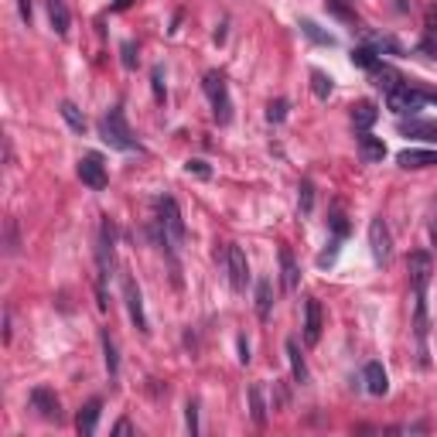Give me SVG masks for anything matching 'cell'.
Instances as JSON below:
<instances>
[{
	"label": "cell",
	"mask_w": 437,
	"mask_h": 437,
	"mask_svg": "<svg viewBox=\"0 0 437 437\" xmlns=\"http://www.w3.org/2000/svg\"><path fill=\"white\" fill-rule=\"evenodd\" d=\"M352 65H359L366 72H376L383 62H379V55H376L373 48H352Z\"/></svg>",
	"instance_id": "obj_22"
},
{
	"label": "cell",
	"mask_w": 437,
	"mask_h": 437,
	"mask_svg": "<svg viewBox=\"0 0 437 437\" xmlns=\"http://www.w3.org/2000/svg\"><path fill=\"white\" fill-rule=\"evenodd\" d=\"M281 283H283V291H287V294H294L297 283H301V270H297L291 250H281Z\"/></svg>",
	"instance_id": "obj_18"
},
{
	"label": "cell",
	"mask_w": 437,
	"mask_h": 437,
	"mask_svg": "<svg viewBox=\"0 0 437 437\" xmlns=\"http://www.w3.org/2000/svg\"><path fill=\"white\" fill-rule=\"evenodd\" d=\"M250 413L253 421L263 427L266 423V403H263V386H250Z\"/></svg>",
	"instance_id": "obj_25"
},
{
	"label": "cell",
	"mask_w": 437,
	"mask_h": 437,
	"mask_svg": "<svg viewBox=\"0 0 437 437\" xmlns=\"http://www.w3.org/2000/svg\"><path fill=\"white\" fill-rule=\"evenodd\" d=\"M226 270H229V283H233V291H246V283H250V263H246V253L239 250L236 243L226 246Z\"/></svg>",
	"instance_id": "obj_8"
},
{
	"label": "cell",
	"mask_w": 437,
	"mask_h": 437,
	"mask_svg": "<svg viewBox=\"0 0 437 437\" xmlns=\"http://www.w3.org/2000/svg\"><path fill=\"white\" fill-rule=\"evenodd\" d=\"M188 174H199V178H209V164L205 161H188Z\"/></svg>",
	"instance_id": "obj_37"
},
{
	"label": "cell",
	"mask_w": 437,
	"mask_h": 437,
	"mask_svg": "<svg viewBox=\"0 0 437 437\" xmlns=\"http://www.w3.org/2000/svg\"><path fill=\"white\" fill-rule=\"evenodd\" d=\"M48 7V21H51V31L65 38L69 34V24H72V14H69V7H65V0H45Z\"/></svg>",
	"instance_id": "obj_15"
},
{
	"label": "cell",
	"mask_w": 437,
	"mask_h": 437,
	"mask_svg": "<svg viewBox=\"0 0 437 437\" xmlns=\"http://www.w3.org/2000/svg\"><path fill=\"white\" fill-rule=\"evenodd\" d=\"M311 89L318 99H328L331 96V76H325L321 69H311Z\"/></svg>",
	"instance_id": "obj_28"
},
{
	"label": "cell",
	"mask_w": 437,
	"mask_h": 437,
	"mask_svg": "<svg viewBox=\"0 0 437 437\" xmlns=\"http://www.w3.org/2000/svg\"><path fill=\"white\" fill-rule=\"evenodd\" d=\"M396 130L403 137H417V141H427V144H437V124L434 120H421V116H400L396 120Z\"/></svg>",
	"instance_id": "obj_10"
},
{
	"label": "cell",
	"mask_w": 437,
	"mask_h": 437,
	"mask_svg": "<svg viewBox=\"0 0 437 437\" xmlns=\"http://www.w3.org/2000/svg\"><path fill=\"white\" fill-rule=\"evenodd\" d=\"M99 137H103V144H109L113 151H124V154H130V151H141V144H137V137H134V130L126 126L124 120V109L113 106L99 120Z\"/></svg>",
	"instance_id": "obj_1"
},
{
	"label": "cell",
	"mask_w": 437,
	"mask_h": 437,
	"mask_svg": "<svg viewBox=\"0 0 437 437\" xmlns=\"http://www.w3.org/2000/svg\"><path fill=\"white\" fill-rule=\"evenodd\" d=\"M59 113H62L65 124L72 126L76 134H86V116H82V113H79V109L72 106V103H62V106H59Z\"/></svg>",
	"instance_id": "obj_26"
},
{
	"label": "cell",
	"mask_w": 437,
	"mask_h": 437,
	"mask_svg": "<svg viewBox=\"0 0 437 437\" xmlns=\"http://www.w3.org/2000/svg\"><path fill=\"white\" fill-rule=\"evenodd\" d=\"M99 410H103V400H89V403L79 410L76 427L82 437H93L96 434V423H99Z\"/></svg>",
	"instance_id": "obj_17"
},
{
	"label": "cell",
	"mask_w": 437,
	"mask_h": 437,
	"mask_svg": "<svg viewBox=\"0 0 437 437\" xmlns=\"http://www.w3.org/2000/svg\"><path fill=\"white\" fill-rule=\"evenodd\" d=\"M17 14L24 24H31V0H17Z\"/></svg>",
	"instance_id": "obj_39"
},
{
	"label": "cell",
	"mask_w": 437,
	"mask_h": 437,
	"mask_svg": "<svg viewBox=\"0 0 437 437\" xmlns=\"http://www.w3.org/2000/svg\"><path fill=\"white\" fill-rule=\"evenodd\" d=\"M283 116H287V99H273V103L266 106V120H270V124H283Z\"/></svg>",
	"instance_id": "obj_32"
},
{
	"label": "cell",
	"mask_w": 437,
	"mask_h": 437,
	"mask_svg": "<svg viewBox=\"0 0 437 437\" xmlns=\"http://www.w3.org/2000/svg\"><path fill=\"white\" fill-rule=\"evenodd\" d=\"M124 301H126V311H130L134 328H137L141 335H147L151 328H147V314H144V294H141V287H137L134 277H124Z\"/></svg>",
	"instance_id": "obj_9"
},
{
	"label": "cell",
	"mask_w": 437,
	"mask_h": 437,
	"mask_svg": "<svg viewBox=\"0 0 437 437\" xmlns=\"http://www.w3.org/2000/svg\"><path fill=\"white\" fill-rule=\"evenodd\" d=\"M31 406L45 417V421H62V403H59V396L48 390V386H34L31 390Z\"/></svg>",
	"instance_id": "obj_11"
},
{
	"label": "cell",
	"mask_w": 437,
	"mask_h": 437,
	"mask_svg": "<svg viewBox=\"0 0 437 437\" xmlns=\"http://www.w3.org/2000/svg\"><path fill=\"white\" fill-rule=\"evenodd\" d=\"M287 359H291V373H294V383H308V366H304V359H301V348H297V342L291 338L287 342Z\"/></svg>",
	"instance_id": "obj_21"
},
{
	"label": "cell",
	"mask_w": 437,
	"mask_h": 437,
	"mask_svg": "<svg viewBox=\"0 0 437 437\" xmlns=\"http://www.w3.org/2000/svg\"><path fill=\"white\" fill-rule=\"evenodd\" d=\"M331 229H335V236H348V222H345V212L342 205H331Z\"/></svg>",
	"instance_id": "obj_31"
},
{
	"label": "cell",
	"mask_w": 437,
	"mask_h": 437,
	"mask_svg": "<svg viewBox=\"0 0 437 437\" xmlns=\"http://www.w3.org/2000/svg\"><path fill=\"white\" fill-rule=\"evenodd\" d=\"M369 250H373V260L379 266H386L393 260V236H390V226L383 218L369 222Z\"/></svg>",
	"instance_id": "obj_7"
},
{
	"label": "cell",
	"mask_w": 437,
	"mask_h": 437,
	"mask_svg": "<svg viewBox=\"0 0 437 437\" xmlns=\"http://www.w3.org/2000/svg\"><path fill=\"white\" fill-rule=\"evenodd\" d=\"M359 154L366 164H379L383 157H386V144H383V137H373L369 130H362L359 134Z\"/></svg>",
	"instance_id": "obj_14"
},
{
	"label": "cell",
	"mask_w": 437,
	"mask_h": 437,
	"mask_svg": "<svg viewBox=\"0 0 437 437\" xmlns=\"http://www.w3.org/2000/svg\"><path fill=\"white\" fill-rule=\"evenodd\" d=\"M297 205H301V216H311V209H314V185H311V178H304V181H301Z\"/></svg>",
	"instance_id": "obj_29"
},
{
	"label": "cell",
	"mask_w": 437,
	"mask_h": 437,
	"mask_svg": "<svg viewBox=\"0 0 437 437\" xmlns=\"http://www.w3.org/2000/svg\"><path fill=\"white\" fill-rule=\"evenodd\" d=\"M328 11H331V14H338V17H342V21H356V17L348 14V11H345V7H342V4H338V0H328Z\"/></svg>",
	"instance_id": "obj_38"
},
{
	"label": "cell",
	"mask_w": 437,
	"mask_h": 437,
	"mask_svg": "<svg viewBox=\"0 0 437 437\" xmlns=\"http://www.w3.org/2000/svg\"><path fill=\"white\" fill-rule=\"evenodd\" d=\"M157 222L164 229V243H168L171 256H178L181 243H185V218H181V209H178V202H174L171 195H161L157 199Z\"/></svg>",
	"instance_id": "obj_2"
},
{
	"label": "cell",
	"mask_w": 437,
	"mask_h": 437,
	"mask_svg": "<svg viewBox=\"0 0 437 437\" xmlns=\"http://www.w3.org/2000/svg\"><path fill=\"white\" fill-rule=\"evenodd\" d=\"M362 379H366V390L373 393V396H383V393L390 390V376L383 369V362H369L366 373H362Z\"/></svg>",
	"instance_id": "obj_16"
},
{
	"label": "cell",
	"mask_w": 437,
	"mask_h": 437,
	"mask_svg": "<svg viewBox=\"0 0 437 437\" xmlns=\"http://www.w3.org/2000/svg\"><path fill=\"white\" fill-rule=\"evenodd\" d=\"M239 362H243V366L250 362V342H246V338H239Z\"/></svg>",
	"instance_id": "obj_40"
},
{
	"label": "cell",
	"mask_w": 437,
	"mask_h": 437,
	"mask_svg": "<svg viewBox=\"0 0 437 437\" xmlns=\"http://www.w3.org/2000/svg\"><path fill=\"white\" fill-rule=\"evenodd\" d=\"M423 59H437V11H427V24H423V41H421Z\"/></svg>",
	"instance_id": "obj_19"
},
{
	"label": "cell",
	"mask_w": 437,
	"mask_h": 437,
	"mask_svg": "<svg viewBox=\"0 0 437 437\" xmlns=\"http://www.w3.org/2000/svg\"><path fill=\"white\" fill-rule=\"evenodd\" d=\"M124 69H137V48H134V41H124Z\"/></svg>",
	"instance_id": "obj_34"
},
{
	"label": "cell",
	"mask_w": 437,
	"mask_h": 437,
	"mask_svg": "<svg viewBox=\"0 0 437 437\" xmlns=\"http://www.w3.org/2000/svg\"><path fill=\"white\" fill-rule=\"evenodd\" d=\"M113 434H134V423H130V421H120L116 427H113Z\"/></svg>",
	"instance_id": "obj_41"
},
{
	"label": "cell",
	"mask_w": 437,
	"mask_h": 437,
	"mask_svg": "<svg viewBox=\"0 0 437 437\" xmlns=\"http://www.w3.org/2000/svg\"><path fill=\"white\" fill-rule=\"evenodd\" d=\"M376 116H379V109H376L373 103H366V99L352 106V124L359 126V130H369V126L376 124Z\"/></svg>",
	"instance_id": "obj_20"
},
{
	"label": "cell",
	"mask_w": 437,
	"mask_h": 437,
	"mask_svg": "<svg viewBox=\"0 0 437 437\" xmlns=\"http://www.w3.org/2000/svg\"><path fill=\"white\" fill-rule=\"evenodd\" d=\"M423 103H427V93H421V89H413L410 82H400L396 89H390L386 93V106L396 113V116H417V109H423Z\"/></svg>",
	"instance_id": "obj_5"
},
{
	"label": "cell",
	"mask_w": 437,
	"mask_h": 437,
	"mask_svg": "<svg viewBox=\"0 0 437 437\" xmlns=\"http://www.w3.org/2000/svg\"><path fill=\"white\" fill-rule=\"evenodd\" d=\"M103 352H106L109 376H116L120 373V356H116V342H113V335H109V331H103Z\"/></svg>",
	"instance_id": "obj_27"
},
{
	"label": "cell",
	"mask_w": 437,
	"mask_h": 437,
	"mask_svg": "<svg viewBox=\"0 0 437 437\" xmlns=\"http://www.w3.org/2000/svg\"><path fill=\"white\" fill-rule=\"evenodd\" d=\"M338 250H342V236H335V239L328 243V250L318 253V266H321V270L335 266V260H338Z\"/></svg>",
	"instance_id": "obj_30"
},
{
	"label": "cell",
	"mask_w": 437,
	"mask_h": 437,
	"mask_svg": "<svg viewBox=\"0 0 437 437\" xmlns=\"http://www.w3.org/2000/svg\"><path fill=\"white\" fill-rule=\"evenodd\" d=\"M151 82H154V96H157V99H164V96H168V89H164V72H161V69H154V72H151Z\"/></svg>",
	"instance_id": "obj_36"
},
{
	"label": "cell",
	"mask_w": 437,
	"mask_h": 437,
	"mask_svg": "<svg viewBox=\"0 0 437 437\" xmlns=\"http://www.w3.org/2000/svg\"><path fill=\"white\" fill-rule=\"evenodd\" d=\"M205 96H209V103H212V116H216L218 124H229L233 120V99H229V86H226V79L218 76V72H209L202 82Z\"/></svg>",
	"instance_id": "obj_4"
},
{
	"label": "cell",
	"mask_w": 437,
	"mask_h": 437,
	"mask_svg": "<svg viewBox=\"0 0 437 437\" xmlns=\"http://www.w3.org/2000/svg\"><path fill=\"white\" fill-rule=\"evenodd\" d=\"M431 243L437 246V209H434V222H431Z\"/></svg>",
	"instance_id": "obj_42"
},
{
	"label": "cell",
	"mask_w": 437,
	"mask_h": 437,
	"mask_svg": "<svg viewBox=\"0 0 437 437\" xmlns=\"http://www.w3.org/2000/svg\"><path fill=\"white\" fill-rule=\"evenodd\" d=\"M17 246H21V239H17V222H14V218H11V222H7V253L14 256V253H17Z\"/></svg>",
	"instance_id": "obj_35"
},
{
	"label": "cell",
	"mask_w": 437,
	"mask_h": 437,
	"mask_svg": "<svg viewBox=\"0 0 437 437\" xmlns=\"http://www.w3.org/2000/svg\"><path fill=\"white\" fill-rule=\"evenodd\" d=\"M185 423H188V434H191V437L199 434V403H188L185 406Z\"/></svg>",
	"instance_id": "obj_33"
},
{
	"label": "cell",
	"mask_w": 437,
	"mask_h": 437,
	"mask_svg": "<svg viewBox=\"0 0 437 437\" xmlns=\"http://www.w3.org/2000/svg\"><path fill=\"white\" fill-rule=\"evenodd\" d=\"M396 164L406 168V171H417V168H437V151H417V147H410V151H400V154H396Z\"/></svg>",
	"instance_id": "obj_13"
},
{
	"label": "cell",
	"mask_w": 437,
	"mask_h": 437,
	"mask_svg": "<svg viewBox=\"0 0 437 437\" xmlns=\"http://www.w3.org/2000/svg\"><path fill=\"white\" fill-rule=\"evenodd\" d=\"M270 304H273V297H270V281H256V314H260V321L270 318Z\"/></svg>",
	"instance_id": "obj_23"
},
{
	"label": "cell",
	"mask_w": 437,
	"mask_h": 437,
	"mask_svg": "<svg viewBox=\"0 0 437 437\" xmlns=\"http://www.w3.org/2000/svg\"><path fill=\"white\" fill-rule=\"evenodd\" d=\"M301 31L308 34V38H311V41H314V45H328V48H335V34L321 31V28H318L314 21H308V17L301 21Z\"/></svg>",
	"instance_id": "obj_24"
},
{
	"label": "cell",
	"mask_w": 437,
	"mask_h": 437,
	"mask_svg": "<svg viewBox=\"0 0 437 437\" xmlns=\"http://www.w3.org/2000/svg\"><path fill=\"white\" fill-rule=\"evenodd\" d=\"M76 171H79V181H82L86 188H93V191H103V188L109 185L106 164H103V157L99 154H82Z\"/></svg>",
	"instance_id": "obj_6"
},
{
	"label": "cell",
	"mask_w": 437,
	"mask_h": 437,
	"mask_svg": "<svg viewBox=\"0 0 437 437\" xmlns=\"http://www.w3.org/2000/svg\"><path fill=\"white\" fill-rule=\"evenodd\" d=\"M318 338H321V304L318 297H308L304 301V342L318 345Z\"/></svg>",
	"instance_id": "obj_12"
},
{
	"label": "cell",
	"mask_w": 437,
	"mask_h": 437,
	"mask_svg": "<svg viewBox=\"0 0 437 437\" xmlns=\"http://www.w3.org/2000/svg\"><path fill=\"white\" fill-rule=\"evenodd\" d=\"M434 260L431 253H410V287H413V311H427V287H431Z\"/></svg>",
	"instance_id": "obj_3"
}]
</instances>
